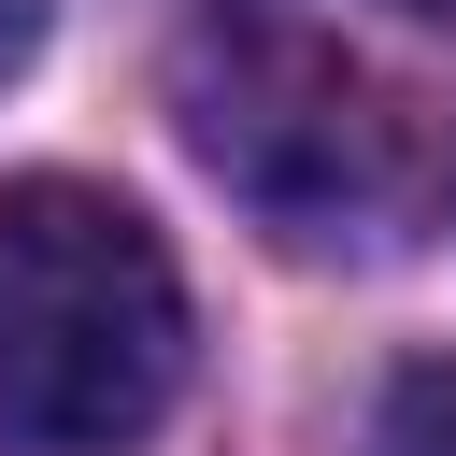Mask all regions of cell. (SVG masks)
Instances as JSON below:
<instances>
[{
    "label": "cell",
    "mask_w": 456,
    "mask_h": 456,
    "mask_svg": "<svg viewBox=\"0 0 456 456\" xmlns=\"http://www.w3.org/2000/svg\"><path fill=\"white\" fill-rule=\"evenodd\" d=\"M185 399V271L142 200L86 171L0 185V442L128 456Z\"/></svg>",
    "instance_id": "obj_1"
},
{
    "label": "cell",
    "mask_w": 456,
    "mask_h": 456,
    "mask_svg": "<svg viewBox=\"0 0 456 456\" xmlns=\"http://www.w3.org/2000/svg\"><path fill=\"white\" fill-rule=\"evenodd\" d=\"M171 114L185 157L285 242H342L399 200V100L299 14H200L171 43Z\"/></svg>",
    "instance_id": "obj_2"
},
{
    "label": "cell",
    "mask_w": 456,
    "mask_h": 456,
    "mask_svg": "<svg viewBox=\"0 0 456 456\" xmlns=\"http://www.w3.org/2000/svg\"><path fill=\"white\" fill-rule=\"evenodd\" d=\"M385 456H456V356H413L385 385Z\"/></svg>",
    "instance_id": "obj_3"
},
{
    "label": "cell",
    "mask_w": 456,
    "mask_h": 456,
    "mask_svg": "<svg viewBox=\"0 0 456 456\" xmlns=\"http://www.w3.org/2000/svg\"><path fill=\"white\" fill-rule=\"evenodd\" d=\"M43 28H57V0H0V86L43 57Z\"/></svg>",
    "instance_id": "obj_4"
},
{
    "label": "cell",
    "mask_w": 456,
    "mask_h": 456,
    "mask_svg": "<svg viewBox=\"0 0 456 456\" xmlns=\"http://www.w3.org/2000/svg\"><path fill=\"white\" fill-rule=\"evenodd\" d=\"M413 14H428V0H413Z\"/></svg>",
    "instance_id": "obj_5"
}]
</instances>
